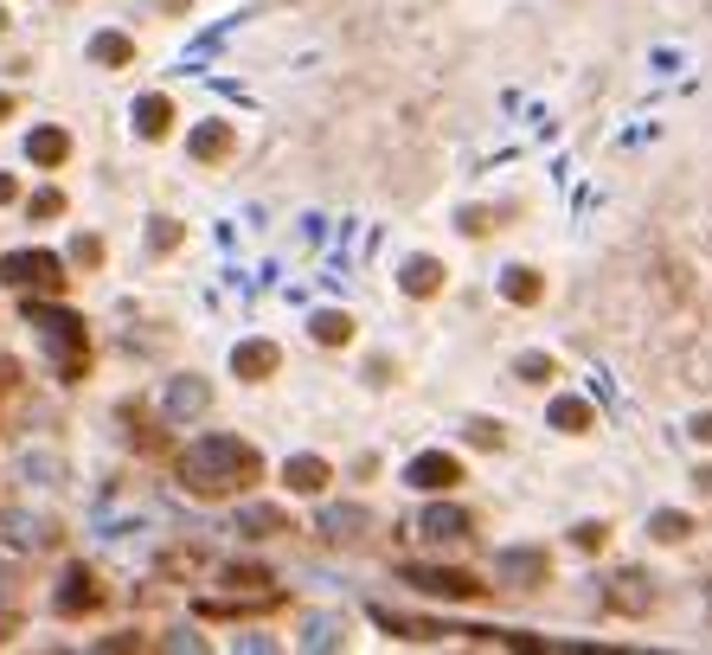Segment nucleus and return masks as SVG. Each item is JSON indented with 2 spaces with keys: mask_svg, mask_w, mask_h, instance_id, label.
<instances>
[{
  "mask_svg": "<svg viewBox=\"0 0 712 655\" xmlns=\"http://www.w3.org/2000/svg\"><path fill=\"white\" fill-rule=\"evenodd\" d=\"M341 637H347V630H341V623H334V617H315V623H308V637H302V643H308V650H334V643H341Z\"/></svg>",
  "mask_w": 712,
  "mask_h": 655,
  "instance_id": "cd10ccee",
  "label": "nucleus"
},
{
  "mask_svg": "<svg viewBox=\"0 0 712 655\" xmlns=\"http://www.w3.org/2000/svg\"><path fill=\"white\" fill-rule=\"evenodd\" d=\"M571 546H577V553H603V546H610V527H603V520H577V527H571Z\"/></svg>",
  "mask_w": 712,
  "mask_h": 655,
  "instance_id": "a878e982",
  "label": "nucleus"
},
{
  "mask_svg": "<svg viewBox=\"0 0 712 655\" xmlns=\"http://www.w3.org/2000/svg\"><path fill=\"white\" fill-rule=\"evenodd\" d=\"M462 437H469L475 450H500V443H507V431H500L495 418H469V425H462Z\"/></svg>",
  "mask_w": 712,
  "mask_h": 655,
  "instance_id": "bb28decb",
  "label": "nucleus"
},
{
  "mask_svg": "<svg viewBox=\"0 0 712 655\" xmlns=\"http://www.w3.org/2000/svg\"><path fill=\"white\" fill-rule=\"evenodd\" d=\"M0 533L20 540V546H59V540H65L52 514H0Z\"/></svg>",
  "mask_w": 712,
  "mask_h": 655,
  "instance_id": "f8f14e48",
  "label": "nucleus"
},
{
  "mask_svg": "<svg viewBox=\"0 0 712 655\" xmlns=\"http://www.w3.org/2000/svg\"><path fill=\"white\" fill-rule=\"evenodd\" d=\"M90 59H97V65H136V39H123V33H97V39H90Z\"/></svg>",
  "mask_w": 712,
  "mask_h": 655,
  "instance_id": "b1692460",
  "label": "nucleus"
},
{
  "mask_svg": "<svg viewBox=\"0 0 712 655\" xmlns=\"http://www.w3.org/2000/svg\"><path fill=\"white\" fill-rule=\"evenodd\" d=\"M7 116H13V97H7V90H0V123H7Z\"/></svg>",
  "mask_w": 712,
  "mask_h": 655,
  "instance_id": "4c0bfd02",
  "label": "nucleus"
},
{
  "mask_svg": "<svg viewBox=\"0 0 712 655\" xmlns=\"http://www.w3.org/2000/svg\"><path fill=\"white\" fill-rule=\"evenodd\" d=\"M0 284L20 295H59L72 277L52 251H13V257H0Z\"/></svg>",
  "mask_w": 712,
  "mask_h": 655,
  "instance_id": "7ed1b4c3",
  "label": "nucleus"
},
{
  "mask_svg": "<svg viewBox=\"0 0 712 655\" xmlns=\"http://www.w3.org/2000/svg\"><path fill=\"white\" fill-rule=\"evenodd\" d=\"M136 129H142L148 142H161V136L174 129V103H167V97H142V103H136Z\"/></svg>",
  "mask_w": 712,
  "mask_h": 655,
  "instance_id": "412c9836",
  "label": "nucleus"
},
{
  "mask_svg": "<svg viewBox=\"0 0 712 655\" xmlns=\"http://www.w3.org/2000/svg\"><path fill=\"white\" fill-rule=\"evenodd\" d=\"M0 33H7V13H0Z\"/></svg>",
  "mask_w": 712,
  "mask_h": 655,
  "instance_id": "58836bf2",
  "label": "nucleus"
},
{
  "mask_svg": "<svg viewBox=\"0 0 712 655\" xmlns=\"http://www.w3.org/2000/svg\"><path fill=\"white\" fill-rule=\"evenodd\" d=\"M495 225H500V218L488 213V206H469V213H462V231H469V238H488Z\"/></svg>",
  "mask_w": 712,
  "mask_h": 655,
  "instance_id": "473e14b6",
  "label": "nucleus"
},
{
  "mask_svg": "<svg viewBox=\"0 0 712 655\" xmlns=\"http://www.w3.org/2000/svg\"><path fill=\"white\" fill-rule=\"evenodd\" d=\"M694 437H700V443H712V412H700V418H694Z\"/></svg>",
  "mask_w": 712,
  "mask_h": 655,
  "instance_id": "c9c22d12",
  "label": "nucleus"
},
{
  "mask_svg": "<svg viewBox=\"0 0 712 655\" xmlns=\"http://www.w3.org/2000/svg\"><path fill=\"white\" fill-rule=\"evenodd\" d=\"M26 399V379H20V366L0 361V431H7V418H13V405Z\"/></svg>",
  "mask_w": 712,
  "mask_h": 655,
  "instance_id": "393cba45",
  "label": "nucleus"
},
{
  "mask_svg": "<svg viewBox=\"0 0 712 655\" xmlns=\"http://www.w3.org/2000/svg\"><path fill=\"white\" fill-rule=\"evenodd\" d=\"M283 482L295 489V495H321V489L334 482V469H328L321 456H289V463H283Z\"/></svg>",
  "mask_w": 712,
  "mask_h": 655,
  "instance_id": "4468645a",
  "label": "nucleus"
},
{
  "mask_svg": "<svg viewBox=\"0 0 712 655\" xmlns=\"http://www.w3.org/2000/svg\"><path fill=\"white\" fill-rule=\"evenodd\" d=\"M257 476H264V456H257L244 437H200V443L180 450V482H187V495H200V502L244 495Z\"/></svg>",
  "mask_w": 712,
  "mask_h": 655,
  "instance_id": "f257e3e1",
  "label": "nucleus"
},
{
  "mask_svg": "<svg viewBox=\"0 0 712 655\" xmlns=\"http://www.w3.org/2000/svg\"><path fill=\"white\" fill-rule=\"evenodd\" d=\"M308 335H315L321 348H347V341H354V315H347V308H321V315L308 322Z\"/></svg>",
  "mask_w": 712,
  "mask_h": 655,
  "instance_id": "f3484780",
  "label": "nucleus"
},
{
  "mask_svg": "<svg viewBox=\"0 0 712 655\" xmlns=\"http://www.w3.org/2000/svg\"><path fill=\"white\" fill-rule=\"evenodd\" d=\"M546 418H552V431H571V437H584L590 431V425H597V412H590V405H584V399H552V412H546Z\"/></svg>",
  "mask_w": 712,
  "mask_h": 655,
  "instance_id": "aec40b11",
  "label": "nucleus"
},
{
  "mask_svg": "<svg viewBox=\"0 0 712 655\" xmlns=\"http://www.w3.org/2000/svg\"><path fill=\"white\" fill-rule=\"evenodd\" d=\"M97 604H103V584H97V572L72 566V572H65V584H59V597H52V610H59V617H84V610H97Z\"/></svg>",
  "mask_w": 712,
  "mask_h": 655,
  "instance_id": "6e6552de",
  "label": "nucleus"
},
{
  "mask_svg": "<svg viewBox=\"0 0 712 655\" xmlns=\"http://www.w3.org/2000/svg\"><path fill=\"white\" fill-rule=\"evenodd\" d=\"M26 154H33L39 167H65V161H72V136H65V129H33V136H26Z\"/></svg>",
  "mask_w": 712,
  "mask_h": 655,
  "instance_id": "2eb2a0df",
  "label": "nucleus"
},
{
  "mask_svg": "<svg viewBox=\"0 0 712 655\" xmlns=\"http://www.w3.org/2000/svg\"><path fill=\"white\" fill-rule=\"evenodd\" d=\"M231 142H238V136H231V123H200V129H193V161H225V154H231Z\"/></svg>",
  "mask_w": 712,
  "mask_h": 655,
  "instance_id": "a211bd4d",
  "label": "nucleus"
},
{
  "mask_svg": "<svg viewBox=\"0 0 712 655\" xmlns=\"http://www.w3.org/2000/svg\"><path fill=\"white\" fill-rule=\"evenodd\" d=\"M552 579V559L546 546H500L495 553V584L500 591H533V584Z\"/></svg>",
  "mask_w": 712,
  "mask_h": 655,
  "instance_id": "39448f33",
  "label": "nucleus"
},
{
  "mask_svg": "<svg viewBox=\"0 0 712 655\" xmlns=\"http://www.w3.org/2000/svg\"><path fill=\"white\" fill-rule=\"evenodd\" d=\"M13 193H20V187H13V174H0V206H13Z\"/></svg>",
  "mask_w": 712,
  "mask_h": 655,
  "instance_id": "e433bc0d",
  "label": "nucleus"
},
{
  "mask_svg": "<svg viewBox=\"0 0 712 655\" xmlns=\"http://www.w3.org/2000/svg\"><path fill=\"white\" fill-rule=\"evenodd\" d=\"M277 366H283V348H277V341H238V348H231V373L251 379V386L270 379Z\"/></svg>",
  "mask_w": 712,
  "mask_h": 655,
  "instance_id": "9d476101",
  "label": "nucleus"
},
{
  "mask_svg": "<svg viewBox=\"0 0 712 655\" xmlns=\"http://www.w3.org/2000/svg\"><path fill=\"white\" fill-rule=\"evenodd\" d=\"M443 277H449V270H443L436 257H411L398 284H405V295H418V302H424V295H436V290H443Z\"/></svg>",
  "mask_w": 712,
  "mask_h": 655,
  "instance_id": "dca6fc26",
  "label": "nucleus"
},
{
  "mask_svg": "<svg viewBox=\"0 0 712 655\" xmlns=\"http://www.w3.org/2000/svg\"><path fill=\"white\" fill-rule=\"evenodd\" d=\"M206 405H213V386H206L200 373H187V379H174V386H167V418H174V425L200 418Z\"/></svg>",
  "mask_w": 712,
  "mask_h": 655,
  "instance_id": "9b49d317",
  "label": "nucleus"
},
{
  "mask_svg": "<svg viewBox=\"0 0 712 655\" xmlns=\"http://www.w3.org/2000/svg\"><path fill=\"white\" fill-rule=\"evenodd\" d=\"M72 264H77V270H97V264H103V244L77 231V238H72Z\"/></svg>",
  "mask_w": 712,
  "mask_h": 655,
  "instance_id": "c85d7f7f",
  "label": "nucleus"
},
{
  "mask_svg": "<svg viewBox=\"0 0 712 655\" xmlns=\"http://www.w3.org/2000/svg\"><path fill=\"white\" fill-rule=\"evenodd\" d=\"M603 597H610V610H623V617H648V610H654V579H648V572H616Z\"/></svg>",
  "mask_w": 712,
  "mask_h": 655,
  "instance_id": "1a4fd4ad",
  "label": "nucleus"
},
{
  "mask_svg": "<svg viewBox=\"0 0 712 655\" xmlns=\"http://www.w3.org/2000/svg\"><path fill=\"white\" fill-rule=\"evenodd\" d=\"M26 328L39 335L46 361H52V373H59L65 386H77V379L90 373V335H84V315L59 308V302H26Z\"/></svg>",
  "mask_w": 712,
  "mask_h": 655,
  "instance_id": "f03ea898",
  "label": "nucleus"
},
{
  "mask_svg": "<svg viewBox=\"0 0 712 655\" xmlns=\"http://www.w3.org/2000/svg\"><path fill=\"white\" fill-rule=\"evenodd\" d=\"M411 533H418V540H430V546H462V540L475 533V520L456 508V502H430V508L411 520Z\"/></svg>",
  "mask_w": 712,
  "mask_h": 655,
  "instance_id": "423d86ee",
  "label": "nucleus"
},
{
  "mask_svg": "<svg viewBox=\"0 0 712 655\" xmlns=\"http://www.w3.org/2000/svg\"><path fill=\"white\" fill-rule=\"evenodd\" d=\"M13 604H20V572L0 559V610H13Z\"/></svg>",
  "mask_w": 712,
  "mask_h": 655,
  "instance_id": "72a5a7b5",
  "label": "nucleus"
},
{
  "mask_svg": "<svg viewBox=\"0 0 712 655\" xmlns=\"http://www.w3.org/2000/svg\"><path fill=\"white\" fill-rule=\"evenodd\" d=\"M513 373H520V379H533V386H546V379H552V361H546V354H520Z\"/></svg>",
  "mask_w": 712,
  "mask_h": 655,
  "instance_id": "c756f323",
  "label": "nucleus"
},
{
  "mask_svg": "<svg viewBox=\"0 0 712 655\" xmlns=\"http://www.w3.org/2000/svg\"><path fill=\"white\" fill-rule=\"evenodd\" d=\"M283 527H289L283 508H264V502L238 508V533H251V540H270V533H283Z\"/></svg>",
  "mask_w": 712,
  "mask_h": 655,
  "instance_id": "4be33fe9",
  "label": "nucleus"
},
{
  "mask_svg": "<svg viewBox=\"0 0 712 655\" xmlns=\"http://www.w3.org/2000/svg\"><path fill=\"white\" fill-rule=\"evenodd\" d=\"M707 604H712V584H707Z\"/></svg>",
  "mask_w": 712,
  "mask_h": 655,
  "instance_id": "ea45409f",
  "label": "nucleus"
},
{
  "mask_svg": "<svg viewBox=\"0 0 712 655\" xmlns=\"http://www.w3.org/2000/svg\"><path fill=\"white\" fill-rule=\"evenodd\" d=\"M648 533H654L661 546H681V540H694V514H674V508L648 514Z\"/></svg>",
  "mask_w": 712,
  "mask_h": 655,
  "instance_id": "5701e85b",
  "label": "nucleus"
},
{
  "mask_svg": "<svg viewBox=\"0 0 712 655\" xmlns=\"http://www.w3.org/2000/svg\"><path fill=\"white\" fill-rule=\"evenodd\" d=\"M238 591H257V584H270V572H257V566H244V572H231Z\"/></svg>",
  "mask_w": 712,
  "mask_h": 655,
  "instance_id": "f704fd0d",
  "label": "nucleus"
},
{
  "mask_svg": "<svg viewBox=\"0 0 712 655\" xmlns=\"http://www.w3.org/2000/svg\"><path fill=\"white\" fill-rule=\"evenodd\" d=\"M148 244H154V251H180V225H174V218H154Z\"/></svg>",
  "mask_w": 712,
  "mask_h": 655,
  "instance_id": "2f4dec72",
  "label": "nucleus"
},
{
  "mask_svg": "<svg viewBox=\"0 0 712 655\" xmlns=\"http://www.w3.org/2000/svg\"><path fill=\"white\" fill-rule=\"evenodd\" d=\"M398 579L411 584V591H424V597H449V604H469V597L488 591L475 572H456V566H405Z\"/></svg>",
  "mask_w": 712,
  "mask_h": 655,
  "instance_id": "20e7f679",
  "label": "nucleus"
},
{
  "mask_svg": "<svg viewBox=\"0 0 712 655\" xmlns=\"http://www.w3.org/2000/svg\"><path fill=\"white\" fill-rule=\"evenodd\" d=\"M26 213H33V218H59V213H65V193H59V187H46V193H33V206H26Z\"/></svg>",
  "mask_w": 712,
  "mask_h": 655,
  "instance_id": "7c9ffc66",
  "label": "nucleus"
},
{
  "mask_svg": "<svg viewBox=\"0 0 712 655\" xmlns=\"http://www.w3.org/2000/svg\"><path fill=\"white\" fill-rule=\"evenodd\" d=\"M500 295H507V302H520V308H533V302L546 295V277H539V270H526V264H513V270L500 277Z\"/></svg>",
  "mask_w": 712,
  "mask_h": 655,
  "instance_id": "6ab92c4d",
  "label": "nucleus"
},
{
  "mask_svg": "<svg viewBox=\"0 0 712 655\" xmlns=\"http://www.w3.org/2000/svg\"><path fill=\"white\" fill-rule=\"evenodd\" d=\"M405 482H411V489H424V495H449V489L462 482V463H456L449 450H424V456H411V463H405Z\"/></svg>",
  "mask_w": 712,
  "mask_h": 655,
  "instance_id": "0eeeda50",
  "label": "nucleus"
},
{
  "mask_svg": "<svg viewBox=\"0 0 712 655\" xmlns=\"http://www.w3.org/2000/svg\"><path fill=\"white\" fill-rule=\"evenodd\" d=\"M366 533H372V514L366 508H328L321 514V540H328V546H359Z\"/></svg>",
  "mask_w": 712,
  "mask_h": 655,
  "instance_id": "ddd939ff",
  "label": "nucleus"
}]
</instances>
